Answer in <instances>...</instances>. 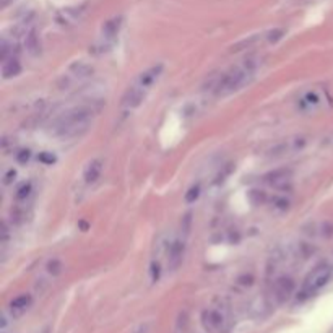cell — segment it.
Masks as SVG:
<instances>
[{
	"label": "cell",
	"instance_id": "cell-14",
	"mask_svg": "<svg viewBox=\"0 0 333 333\" xmlns=\"http://www.w3.org/2000/svg\"><path fill=\"white\" fill-rule=\"evenodd\" d=\"M293 179V171L290 168H278L263 176V184L271 187L273 190H285Z\"/></svg>",
	"mask_w": 333,
	"mask_h": 333
},
{
	"label": "cell",
	"instance_id": "cell-12",
	"mask_svg": "<svg viewBox=\"0 0 333 333\" xmlns=\"http://www.w3.org/2000/svg\"><path fill=\"white\" fill-rule=\"evenodd\" d=\"M302 236L315 244L327 242L333 237V221L332 220H314L302 227Z\"/></svg>",
	"mask_w": 333,
	"mask_h": 333
},
{
	"label": "cell",
	"instance_id": "cell-20",
	"mask_svg": "<svg viewBox=\"0 0 333 333\" xmlns=\"http://www.w3.org/2000/svg\"><path fill=\"white\" fill-rule=\"evenodd\" d=\"M62 270H64L62 262L59 259H51L46 263V266H44V275L47 276V280H54L62 273Z\"/></svg>",
	"mask_w": 333,
	"mask_h": 333
},
{
	"label": "cell",
	"instance_id": "cell-13",
	"mask_svg": "<svg viewBox=\"0 0 333 333\" xmlns=\"http://www.w3.org/2000/svg\"><path fill=\"white\" fill-rule=\"evenodd\" d=\"M294 291H296V283L288 275H281L276 276L271 283V299L276 304H285L294 296Z\"/></svg>",
	"mask_w": 333,
	"mask_h": 333
},
{
	"label": "cell",
	"instance_id": "cell-25",
	"mask_svg": "<svg viewBox=\"0 0 333 333\" xmlns=\"http://www.w3.org/2000/svg\"><path fill=\"white\" fill-rule=\"evenodd\" d=\"M132 333H148V325H147V324H143V325H140V327H137V329L133 330Z\"/></svg>",
	"mask_w": 333,
	"mask_h": 333
},
{
	"label": "cell",
	"instance_id": "cell-11",
	"mask_svg": "<svg viewBox=\"0 0 333 333\" xmlns=\"http://www.w3.org/2000/svg\"><path fill=\"white\" fill-rule=\"evenodd\" d=\"M332 103V98L329 91L325 88H310V90L304 91L301 98L297 99V111L302 114H317L320 111H324Z\"/></svg>",
	"mask_w": 333,
	"mask_h": 333
},
{
	"label": "cell",
	"instance_id": "cell-26",
	"mask_svg": "<svg viewBox=\"0 0 333 333\" xmlns=\"http://www.w3.org/2000/svg\"><path fill=\"white\" fill-rule=\"evenodd\" d=\"M12 2V0H0V3H2V7H7V5Z\"/></svg>",
	"mask_w": 333,
	"mask_h": 333
},
{
	"label": "cell",
	"instance_id": "cell-5",
	"mask_svg": "<svg viewBox=\"0 0 333 333\" xmlns=\"http://www.w3.org/2000/svg\"><path fill=\"white\" fill-rule=\"evenodd\" d=\"M333 278V265L329 262H320L309 271L307 276L302 281V286L299 290L301 299H309L320 293L324 288L329 285Z\"/></svg>",
	"mask_w": 333,
	"mask_h": 333
},
{
	"label": "cell",
	"instance_id": "cell-8",
	"mask_svg": "<svg viewBox=\"0 0 333 333\" xmlns=\"http://www.w3.org/2000/svg\"><path fill=\"white\" fill-rule=\"evenodd\" d=\"M283 35H285V30H281V28H271V30H265L262 33H255V35H251L241 41H237L229 49V52L241 54L247 51H255V49H262L265 46H270V44L278 42Z\"/></svg>",
	"mask_w": 333,
	"mask_h": 333
},
{
	"label": "cell",
	"instance_id": "cell-10",
	"mask_svg": "<svg viewBox=\"0 0 333 333\" xmlns=\"http://www.w3.org/2000/svg\"><path fill=\"white\" fill-rule=\"evenodd\" d=\"M122 25H124V18L122 15H115L112 18H109L104 21V25L101 26V31H99V36L96 42L93 44V52L96 54H104L111 51L114 47V44L117 42Z\"/></svg>",
	"mask_w": 333,
	"mask_h": 333
},
{
	"label": "cell",
	"instance_id": "cell-22",
	"mask_svg": "<svg viewBox=\"0 0 333 333\" xmlns=\"http://www.w3.org/2000/svg\"><path fill=\"white\" fill-rule=\"evenodd\" d=\"M13 320V317L10 315L7 310L2 314V322H0V333H8L10 330V322Z\"/></svg>",
	"mask_w": 333,
	"mask_h": 333
},
{
	"label": "cell",
	"instance_id": "cell-24",
	"mask_svg": "<svg viewBox=\"0 0 333 333\" xmlns=\"http://www.w3.org/2000/svg\"><path fill=\"white\" fill-rule=\"evenodd\" d=\"M231 171H232V164H226V168H224L223 173L220 171V174L215 177V184H221V182L224 181V177H227L231 174Z\"/></svg>",
	"mask_w": 333,
	"mask_h": 333
},
{
	"label": "cell",
	"instance_id": "cell-15",
	"mask_svg": "<svg viewBox=\"0 0 333 333\" xmlns=\"http://www.w3.org/2000/svg\"><path fill=\"white\" fill-rule=\"evenodd\" d=\"M85 12H86V3L74 5V7H65L57 12V15H55V21L64 28L74 26L83 18Z\"/></svg>",
	"mask_w": 333,
	"mask_h": 333
},
{
	"label": "cell",
	"instance_id": "cell-16",
	"mask_svg": "<svg viewBox=\"0 0 333 333\" xmlns=\"http://www.w3.org/2000/svg\"><path fill=\"white\" fill-rule=\"evenodd\" d=\"M103 169H104V161H103V158H93L90 163L85 166V169H83V173H81V182L86 187L94 185L99 181V177H101Z\"/></svg>",
	"mask_w": 333,
	"mask_h": 333
},
{
	"label": "cell",
	"instance_id": "cell-17",
	"mask_svg": "<svg viewBox=\"0 0 333 333\" xmlns=\"http://www.w3.org/2000/svg\"><path fill=\"white\" fill-rule=\"evenodd\" d=\"M266 203H268V207H270V210L273 213L283 215V213H286L288 210L291 208L293 200H291V197L288 195L285 190H276L273 193V197H268Z\"/></svg>",
	"mask_w": 333,
	"mask_h": 333
},
{
	"label": "cell",
	"instance_id": "cell-6",
	"mask_svg": "<svg viewBox=\"0 0 333 333\" xmlns=\"http://www.w3.org/2000/svg\"><path fill=\"white\" fill-rule=\"evenodd\" d=\"M188 231H190V218L182 221L181 229L176 232L173 239L168 242V257H166V266L169 271L179 270V266L184 262L185 251H187V239H188Z\"/></svg>",
	"mask_w": 333,
	"mask_h": 333
},
{
	"label": "cell",
	"instance_id": "cell-3",
	"mask_svg": "<svg viewBox=\"0 0 333 333\" xmlns=\"http://www.w3.org/2000/svg\"><path fill=\"white\" fill-rule=\"evenodd\" d=\"M164 72V65L158 62L149 65L148 69L140 72L133 81L125 90L124 96L120 99V111L124 114H130L135 109H138L143 104V101L148 98V94L151 93L153 86L156 85L158 80L161 78Z\"/></svg>",
	"mask_w": 333,
	"mask_h": 333
},
{
	"label": "cell",
	"instance_id": "cell-2",
	"mask_svg": "<svg viewBox=\"0 0 333 333\" xmlns=\"http://www.w3.org/2000/svg\"><path fill=\"white\" fill-rule=\"evenodd\" d=\"M263 65V59L260 55H247L241 62L229 67L227 70L221 72L218 76H215L212 81V93L215 98H226L231 96L242 88L251 85L255 78L260 67Z\"/></svg>",
	"mask_w": 333,
	"mask_h": 333
},
{
	"label": "cell",
	"instance_id": "cell-1",
	"mask_svg": "<svg viewBox=\"0 0 333 333\" xmlns=\"http://www.w3.org/2000/svg\"><path fill=\"white\" fill-rule=\"evenodd\" d=\"M103 106L104 101H101V99H91V101L80 103L76 106L65 109L52 122L51 125L52 135L60 138V140L80 138L90 130L93 120L101 112Z\"/></svg>",
	"mask_w": 333,
	"mask_h": 333
},
{
	"label": "cell",
	"instance_id": "cell-19",
	"mask_svg": "<svg viewBox=\"0 0 333 333\" xmlns=\"http://www.w3.org/2000/svg\"><path fill=\"white\" fill-rule=\"evenodd\" d=\"M21 72V64L16 55H12V57L2 60V76L3 80L13 78Z\"/></svg>",
	"mask_w": 333,
	"mask_h": 333
},
{
	"label": "cell",
	"instance_id": "cell-21",
	"mask_svg": "<svg viewBox=\"0 0 333 333\" xmlns=\"http://www.w3.org/2000/svg\"><path fill=\"white\" fill-rule=\"evenodd\" d=\"M33 192H35V188H33V184H31V182H25V184H21L18 188H16L15 197H16V200H18L20 203H26L28 200L31 198Z\"/></svg>",
	"mask_w": 333,
	"mask_h": 333
},
{
	"label": "cell",
	"instance_id": "cell-18",
	"mask_svg": "<svg viewBox=\"0 0 333 333\" xmlns=\"http://www.w3.org/2000/svg\"><path fill=\"white\" fill-rule=\"evenodd\" d=\"M33 304V297L31 294H20V296H16L15 299H12L7 307V312L12 315L13 319L16 317H21L28 309L31 307Z\"/></svg>",
	"mask_w": 333,
	"mask_h": 333
},
{
	"label": "cell",
	"instance_id": "cell-7",
	"mask_svg": "<svg viewBox=\"0 0 333 333\" xmlns=\"http://www.w3.org/2000/svg\"><path fill=\"white\" fill-rule=\"evenodd\" d=\"M229 320L231 310L224 301L215 302L202 312V325L208 333H223L229 327Z\"/></svg>",
	"mask_w": 333,
	"mask_h": 333
},
{
	"label": "cell",
	"instance_id": "cell-9",
	"mask_svg": "<svg viewBox=\"0 0 333 333\" xmlns=\"http://www.w3.org/2000/svg\"><path fill=\"white\" fill-rule=\"evenodd\" d=\"M307 137L306 135H291L286 138H281L273 145H270L265 149V156L268 159H281V158H288L293 156V154H297L306 149L307 147Z\"/></svg>",
	"mask_w": 333,
	"mask_h": 333
},
{
	"label": "cell",
	"instance_id": "cell-23",
	"mask_svg": "<svg viewBox=\"0 0 333 333\" xmlns=\"http://www.w3.org/2000/svg\"><path fill=\"white\" fill-rule=\"evenodd\" d=\"M198 195H200V185L197 184L195 187H192L190 190H188L187 193H185V200L188 203L190 202H195V200L198 198Z\"/></svg>",
	"mask_w": 333,
	"mask_h": 333
},
{
	"label": "cell",
	"instance_id": "cell-4",
	"mask_svg": "<svg viewBox=\"0 0 333 333\" xmlns=\"http://www.w3.org/2000/svg\"><path fill=\"white\" fill-rule=\"evenodd\" d=\"M94 74V69L91 64L85 62V60H75L72 62L64 74L57 78V88L60 91H74L81 88L85 83L91 80Z\"/></svg>",
	"mask_w": 333,
	"mask_h": 333
}]
</instances>
